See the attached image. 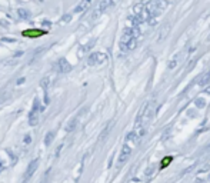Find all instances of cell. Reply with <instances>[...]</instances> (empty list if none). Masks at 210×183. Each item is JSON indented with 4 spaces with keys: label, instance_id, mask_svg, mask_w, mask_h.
I'll return each instance as SVG.
<instances>
[{
    "label": "cell",
    "instance_id": "obj_1",
    "mask_svg": "<svg viewBox=\"0 0 210 183\" xmlns=\"http://www.w3.org/2000/svg\"><path fill=\"white\" fill-rule=\"evenodd\" d=\"M39 112H40V102H39V99H34L33 110L29 114V124L30 126H36L39 123Z\"/></svg>",
    "mask_w": 210,
    "mask_h": 183
},
{
    "label": "cell",
    "instance_id": "obj_2",
    "mask_svg": "<svg viewBox=\"0 0 210 183\" xmlns=\"http://www.w3.org/2000/svg\"><path fill=\"white\" fill-rule=\"evenodd\" d=\"M106 62V54L100 53V52H96V53H92L89 57H87V63L90 66H97L102 65Z\"/></svg>",
    "mask_w": 210,
    "mask_h": 183
},
{
    "label": "cell",
    "instance_id": "obj_3",
    "mask_svg": "<svg viewBox=\"0 0 210 183\" xmlns=\"http://www.w3.org/2000/svg\"><path fill=\"white\" fill-rule=\"evenodd\" d=\"M132 149H133V147H130L129 145L124 143V146L122 147V150H120V155H119V165H123V163L127 162V159H129L130 155H132Z\"/></svg>",
    "mask_w": 210,
    "mask_h": 183
},
{
    "label": "cell",
    "instance_id": "obj_4",
    "mask_svg": "<svg viewBox=\"0 0 210 183\" xmlns=\"http://www.w3.org/2000/svg\"><path fill=\"white\" fill-rule=\"evenodd\" d=\"M56 67H57L56 70H57L59 73H69L70 70H72V65H70L65 57L59 59V62L56 63Z\"/></svg>",
    "mask_w": 210,
    "mask_h": 183
},
{
    "label": "cell",
    "instance_id": "obj_5",
    "mask_svg": "<svg viewBox=\"0 0 210 183\" xmlns=\"http://www.w3.org/2000/svg\"><path fill=\"white\" fill-rule=\"evenodd\" d=\"M37 167H39V160L37 159H33L30 163H29V166H27L26 169V179H30L34 175V172L37 170Z\"/></svg>",
    "mask_w": 210,
    "mask_h": 183
},
{
    "label": "cell",
    "instance_id": "obj_6",
    "mask_svg": "<svg viewBox=\"0 0 210 183\" xmlns=\"http://www.w3.org/2000/svg\"><path fill=\"white\" fill-rule=\"evenodd\" d=\"M109 6H112V0H102V2H100V5H99V7L96 9V13L92 16V19H96L97 16H100L103 11L107 9Z\"/></svg>",
    "mask_w": 210,
    "mask_h": 183
},
{
    "label": "cell",
    "instance_id": "obj_7",
    "mask_svg": "<svg viewBox=\"0 0 210 183\" xmlns=\"http://www.w3.org/2000/svg\"><path fill=\"white\" fill-rule=\"evenodd\" d=\"M209 82H210V70L205 72L203 75H200L199 77H197V85H199V86H206Z\"/></svg>",
    "mask_w": 210,
    "mask_h": 183
},
{
    "label": "cell",
    "instance_id": "obj_8",
    "mask_svg": "<svg viewBox=\"0 0 210 183\" xmlns=\"http://www.w3.org/2000/svg\"><path fill=\"white\" fill-rule=\"evenodd\" d=\"M89 5H90V0H81L80 3L75 7V11H76V13H81V11L86 10Z\"/></svg>",
    "mask_w": 210,
    "mask_h": 183
},
{
    "label": "cell",
    "instance_id": "obj_9",
    "mask_svg": "<svg viewBox=\"0 0 210 183\" xmlns=\"http://www.w3.org/2000/svg\"><path fill=\"white\" fill-rule=\"evenodd\" d=\"M42 34H44L43 30H26V32H23V36H29V37L42 36Z\"/></svg>",
    "mask_w": 210,
    "mask_h": 183
},
{
    "label": "cell",
    "instance_id": "obj_10",
    "mask_svg": "<svg viewBox=\"0 0 210 183\" xmlns=\"http://www.w3.org/2000/svg\"><path fill=\"white\" fill-rule=\"evenodd\" d=\"M179 60H180V54H174V56H173V59L170 60V62H169L167 67H169L170 70L174 69V67H176V66L179 65Z\"/></svg>",
    "mask_w": 210,
    "mask_h": 183
},
{
    "label": "cell",
    "instance_id": "obj_11",
    "mask_svg": "<svg viewBox=\"0 0 210 183\" xmlns=\"http://www.w3.org/2000/svg\"><path fill=\"white\" fill-rule=\"evenodd\" d=\"M112 124H113V123H109L107 126H106V129H104L102 133H100V142H103V140L107 139V135L110 133V130H112Z\"/></svg>",
    "mask_w": 210,
    "mask_h": 183
},
{
    "label": "cell",
    "instance_id": "obj_12",
    "mask_svg": "<svg viewBox=\"0 0 210 183\" xmlns=\"http://www.w3.org/2000/svg\"><path fill=\"white\" fill-rule=\"evenodd\" d=\"M76 126H77V119H72L69 123H67V127H66V130L67 132H73V130L76 129Z\"/></svg>",
    "mask_w": 210,
    "mask_h": 183
},
{
    "label": "cell",
    "instance_id": "obj_13",
    "mask_svg": "<svg viewBox=\"0 0 210 183\" xmlns=\"http://www.w3.org/2000/svg\"><path fill=\"white\" fill-rule=\"evenodd\" d=\"M53 139H54V132H49L47 135H46L44 143H46L47 146H50V145H52V142H53Z\"/></svg>",
    "mask_w": 210,
    "mask_h": 183
},
{
    "label": "cell",
    "instance_id": "obj_14",
    "mask_svg": "<svg viewBox=\"0 0 210 183\" xmlns=\"http://www.w3.org/2000/svg\"><path fill=\"white\" fill-rule=\"evenodd\" d=\"M172 160H173V157H172V156L164 157V159H163V162H162V165H160V167H162V169H164L166 166H169V165L172 163Z\"/></svg>",
    "mask_w": 210,
    "mask_h": 183
},
{
    "label": "cell",
    "instance_id": "obj_15",
    "mask_svg": "<svg viewBox=\"0 0 210 183\" xmlns=\"http://www.w3.org/2000/svg\"><path fill=\"white\" fill-rule=\"evenodd\" d=\"M19 16L22 17V19H27V17L30 16V13H29V10H24V9H20V10H19Z\"/></svg>",
    "mask_w": 210,
    "mask_h": 183
},
{
    "label": "cell",
    "instance_id": "obj_16",
    "mask_svg": "<svg viewBox=\"0 0 210 183\" xmlns=\"http://www.w3.org/2000/svg\"><path fill=\"white\" fill-rule=\"evenodd\" d=\"M40 85H42V87H43V89H47L49 85H50V79H49V77H43V79H42V82H40Z\"/></svg>",
    "mask_w": 210,
    "mask_h": 183
},
{
    "label": "cell",
    "instance_id": "obj_17",
    "mask_svg": "<svg viewBox=\"0 0 210 183\" xmlns=\"http://www.w3.org/2000/svg\"><path fill=\"white\" fill-rule=\"evenodd\" d=\"M70 20H72V14L70 13H67V14H65V16L62 17V22L63 23H69Z\"/></svg>",
    "mask_w": 210,
    "mask_h": 183
},
{
    "label": "cell",
    "instance_id": "obj_18",
    "mask_svg": "<svg viewBox=\"0 0 210 183\" xmlns=\"http://www.w3.org/2000/svg\"><path fill=\"white\" fill-rule=\"evenodd\" d=\"M196 104H197V108H203V106H205V100H203V99H197V100H196Z\"/></svg>",
    "mask_w": 210,
    "mask_h": 183
},
{
    "label": "cell",
    "instance_id": "obj_19",
    "mask_svg": "<svg viewBox=\"0 0 210 183\" xmlns=\"http://www.w3.org/2000/svg\"><path fill=\"white\" fill-rule=\"evenodd\" d=\"M30 142H32V137H30V135H27L26 137H24V143H26V145H29Z\"/></svg>",
    "mask_w": 210,
    "mask_h": 183
},
{
    "label": "cell",
    "instance_id": "obj_20",
    "mask_svg": "<svg viewBox=\"0 0 210 183\" xmlns=\"http://www.w3.org/2000/svg\"><path fill=\"white\" fill-rule=\"evenodd\" d=\"M24 80H26L24 77H20V79L17 80V85H23V83H24Z\"/></svg>",
    "mask_w": 210,
    "mask_h": 183
},
{
    "label": "cell",
    "instance_id": "obj_21",
    "mask_svg": "<svg viewBox=\"0 0 210 183\" xmlns=\"http://www.w3.org/2000/svg\"><path fill=\"white\" fill-rule=\"evenodd\" d=\"M206 93H209V95H210V87H207V89H206Z\"/></svg>",
    "mask_w": 210,
    "mask_h": 183
},
{
    "label": "cell",
    "instance_id": "obj_22",
    "mask_svg": "<svg viewBox=\"0 0 210 183\" xmlns=\"http://www.w3.org/2000/svg\"><path fill=\"white\" fill-rule=\"evenodd\" d=\"M2 170H3V166H0V172H2Z\"/></svg>",
    "mask_w": 210,
    "mask_h": 183
},
{
    "label": "cell",
    "instance_id": "obj_23",
    "mask_svg": "<svg viewBox=\"0 0 210 183\" xmlns=\"http://www.w3.org/2000/svg\"><path fill=\"white\" fill-rule=\"evenodd\" d=\"M42 183H44V182H42Z\"/></svg>",
    "mask_w": 210,
    "mask_h": 183
},
{
    "label": "cell",
    "instance_id": "obj_24",
    "mask_svg": "<svg viewBox=\"0 0 210 183\" xmlns=\"http://www.w3.org/2000/svg\"><path fill=\"white\" fill-rule=\"evenodd\" d=\"M23 183H24V182H23Z\"/></svg>",
    "mask_w": 210,
    "mask_h": 183
}]
</instances>
